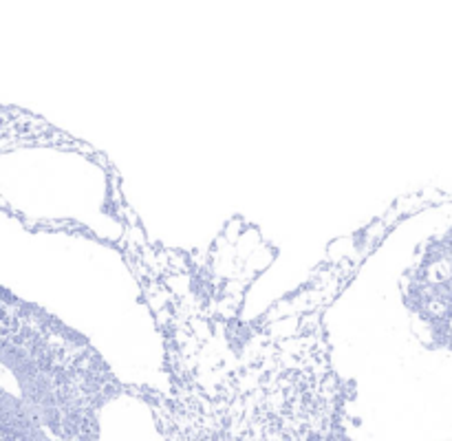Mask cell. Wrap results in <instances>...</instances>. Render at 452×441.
Returning <instances> with one entry per match:
<instances>
[{
	"label": "cell",
	"instance_id": "6da1fadb",
	"mask_svg": "<svg viewBox=\"0 0 452 441\" xmlns=\"http://www.w3.org/2000/svg\"><path fill=\"white\" fill-rule=\"evenodd\" d=\"M401 296L423 342L452 366V212L417 245Z\"/></svg>",
	"mask_w": 452,
	"mask_h": 441
}]
</instances>
